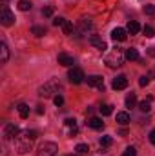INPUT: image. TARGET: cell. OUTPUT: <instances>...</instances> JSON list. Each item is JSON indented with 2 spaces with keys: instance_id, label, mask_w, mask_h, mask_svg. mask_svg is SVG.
Segmentation results:
<instances>
[{
  "instance_id": "cell-9",
  "label": "cell",
  "mask_w": 155,
  "mask_h": 156,
  "mask_svg": "<svg viewBox=\"0 0 155 156\" xmlns=\"http://www.w3.org/2000/svg\"><path fill=\"white\" fill-rule=\"evenodd\" d=\"M112 87H113L115 91H122V89H126V87H128V78L124 76V75H119L117 78H113Z\"/></svg>"
},
{
  "instance_id": "cell-20",
  "label": "cell",
  "mask_w": 155,
  "mask_h": 156,
  "mask_svg": "<svg viewBox=\"0 0 155 156\" xmlns=\"http://www.w3.org/2000/svg\"><path fill=\"white\" fill-rule=\"evenodd\" d=\"M135 105H137V96L131 93V94H128V96H126V107H130V109H131V107H135Z\"/></svg>"
},
{
  "instance_id": "cell-40",
  "label": "cell",
  "mask_w": 155,
  "mask_h": 156,
  "mask_svg": "<svg viewBox=\"0 0 155 156\" xmlns=\"http://www.w3.org/2000/svg\"><path fill=\"white\" fill-rule=\"evenodd\" d=\"M2 2H4V4H6V2H7V0H2Z\"/></svg>"
},
{
  "instance_id": "cell-16",
  "label": "cell",
  "mask_w": 155,
  "mask_h": 156,
  "mask_svg": "<svg viewBox=\"0 0 155 156\" xmlns=\"http://www.w3.org/2000/svg\"><path fill=\"white\" fill-rule=\"evenodd\" d=\"M126 31H128L130 35H137V33L141 31V26H139V22H137V20H130V22H128V27H126Z\"/></svg>"
},
{
  "instance_id": "cell-10",
  "label": "cell",
  "mask_w": 155,
  "mask_h": 156,
  "mask_svg": "<svg viewBox=\"0 0 155 156\" xmlns=\"http://www.w3.org/2000/svg\"><path fill=\"white\" fill-rule=\"evenodd\" d=\"M57 62H59L60 66H64V67H71V66L75 64L73 56H70V55H66V53H60V55L57 56Z\"/></svg>"
},
{
  "instance_id": "cell-4",
  "label": "cell",
  "mask_w": 155,
  "mask_h": 156,
  "mask_svg": "<svg viewBox=\"0 0 155 156\" xmlns=\"http://www.w3.org/2000/svg\"><path fill=\"white\" fill-rule=\"evenodd\" d=\"M59 153V145L53 142H42L37 149V156H57Z\"/></svg>"
},
{
  "instance_id": "cell-8",
  "label": "cell",
  "mask_w": 155,
  "mask_h": 156,
  "mask_svg": "<svg viewBox=\"0 0 155 156\" xmlns=\"http://www.w3.org/2000/svg\"><path fill=\"white\" fill-rule=\"evenodd\" d=\"M86 80H88V85H89V87L104 89V78L102 76H99V75H91V76H88Z\"/></svg>"
},
{
  "instance_id": "cell-13",
  "label": "cell",
  "mask_w": 155,
  "mask_h": 156,
  "mask_svg": "<svg viewBox=\"0 0 155 156\" xmlns=\"http://www.w3.org/2000/svg\"><path fill=\"white\" fill-rule=\"evenodd\" d=\"M86 125L91 127V129H95V131H100V129L104 127V122H102L100 118H97V116H91L88 122H86Z\"/></svg>"
},
{
  "instance_id": "cell-17",
  "label": "cell",
  "mask_w": 155,
  "mask_h": 156,
  "mask_svg": "<svg viewBox=\"0 0 155 156\" xmlns=\"http://www.w3.org/2000/svg\"><path fill=\"white\" fill-rule=\"evenodd\" d=\"M88 29H91V20L89 18H80L78 20V31L80 33H86Z\"/></svg>"
},
{
  "instance_id": "cell-21",
  "label": "cell",
  "mask_w": 155,
  "mask_h": 156,
  "mask_svg": "<svg viewBox=\"0 0 155 156\" xmlns=\"http://www.w3.org/2000/svg\"><path fill=\"white\" fill-rule=\"evenodd\" d=\"M100 113H102V116H110V115L113 113V105H110V104H102V105H100Z\"/></svg>"
},
{
  "instance_id": "cell-36",
  "label": "cell",
  "mask_w": 155,
  "mask_h": 156,
  "mask_svg": "<svg viewBox=\"0 0 155 156\" xmlns=\"http://www.w3.org/2000/svg\"><path fill=\"white\" fill-rule=\"evenodd\" d=\"M150 142H152V144L155 145V129L152 131V133H150Z\"/></svg>"
},
{
  "instance_id": "cell-2",
  "label": "cell",
  "mask_w": 155,
  "mask_h": 156,
  "mask_svg": "<svg viewBox=\"0 0 155 156\" xmlns=\"http://www.w3.org/2000/svg\"><path fill=\"white\" fill-rule=\"evenodd\" d=\"M124 51L120 49V47H115V49H112L110 53H108V56L104 58V64L108 66V67H112V69H115V67H120L122 66V62H124Z\"/></svg>"
},
{
  "instance_id": "cell-1",
  "label": "cell",
  "mask_w": 155,
  "mask_h": 156,
  "mask_svg": "<svg viewBox=\"0 0 155 156\" xmlns=\"http://www.w3.org/2000/svg\"><path fill=\"white\" fill-rule=\"evenodd\" d=\"M37 138V131H22L17 138H15V147L18 154H26L31 151V142Z\"/></svg>"
},
{
  "instance_id": "cell-22",
  "label": "cell",
  "mask_w": 155,
  "mask_h": 156,
  "mask_svg": "<svg viewBox=\"0 0 155 156\" xmlns=\"http://www.w3.org/2000/svg\"><path fill=\"white\" fill-rule=\"evenodd\" d=\"M31 33H33L35 37H44V35H46V27H44V26H33V27H31Z\"/></svg>"
},
{
  "instance_id": "cell-32",
  "label": "cell",
  "mask_w": 155,
  "mask_h": 156,
  "mask_svg": "<svg viewBox=\"0 0 155 156\" xmlns=\"http://www.w3.org/2000/svg\"><path fill=\"white\" fill-rule=\"evenodd\" d=\"M148 83H150V78L148 76H141L139 78V85H141V87H146Z\"/></svg>"
},
{
  "instance_id": "cell-39",
  "label": "cell",
  "mask_w": 155,
  "mask_h": 156,
  "mask_svg": "<svg viewBox=\"0 0 155 156\" xmlns=\"http://www.w3.org/2000/svg\"><path fill=\"white\" fill-rule=\"evenodd\" d=\"M64 156H77V154H64Z\"/></svg>"
},
{
  "instance_id": "cell-7",
  "label": "cell",
  "mask_w": 155,
  "mask_h": 156,
  "mask_svg": "<svg viewBox=\"0 0 155 156\" xmlns=\"http://www.w3.org/2000/svg\"><path fill=\"white\" fill-rule=\"evenodd\" d=\"M68 78H70V82H71V83H82L86 76H84L82 69H78V67H73V69L68 73Z\"/></svg>"
},
{
  "instance_id": "cell-31",
  "label": "cell",
  "mask_w": 155,
  "mask_h": 156,
  "mask_svg": "<svg viewBox=\"0 0 155 156\" xmlns=\"http://www.w3.org/2000/svg\"><path fill=\"white\" fill-rule=\"evenodd\" d=\"M122 156H137V151H135V147H128V149L122 153Z\"/></svg>"
},
{
  "instance_id": "cell-18",
  "label": "cell",
  "mask_w": 155,
  "mask_h": 156,
  "mask_svg": "<svg viewBox=\"0 0 155 156\" xmlns=\"http://www.w3.org/2000/svg\"><path fill=\"white\" fill-rule=\"evenodd\" d=\"M152 100H153L152 96H148L146 100H142V102L139 104V109H141L142 113H150V111H152Z\"/></svg>"
},
{
  "instance_id": "cell-28",
  "label": "cell",
  "mask_w": 155,
  "mask_h": 156,
  "mask_svg": "<svg viewBox=\"0 0 155 156\" xmlns=\"http://www.w3.org/2000/svg\"><path fill=\"white\" fill-rule=\"evenodd\" d=\"M62 31H64V35H71V33H73V24L66 20V24L62 26Z\"/></svg>"
},
{
  "instance_id": "cell-38",
  "label": "cell",
  "mask_w": 155,
  "mask_h": 156,
  "mask_svg": "<svg viewBox=\"0 0 155 156\" xmlns=\"http://www.w3.org/2000/svg\"><path fill=\"white\" fill-rule=\"evenodd\" d=\"M37 115H44V107H42V105L37 107Z\"/></svg>"
},
{
  "instance_id": "cell-26",
  "label": "cell",
  "mask_w": 155,
  "mask_h": 156,
  "mask_svg": "<svg viewBox=\"0 0 155 156\" xmlns=\"http://www.w3.org/2000/svg\"><path fill=\"white\" fill-rule=\"evenodd\" d=\"M99 144H100V147H110V145L113 144V138H112V136H102V138L99 140Z\"/></svg>"
},
{
  "instance_id": "cell-12",
  "label": "cell",
  "mask_w": 155,
  "mask_h": 156,
  "mask_svg": "<svg viewBox=\"0 0 155 156\" xmlns=\"http://www.w3.org/2000/svg\"><path fill=\"white\" fill-rule=\"evenodd\" d=\"M126 37H128V31L122 29V27H115V29L112 31V38L115 40V42H124Z\"/></svg>"
},
{
  "instance_id": "cell-11",
  "label": "cell",
  "mask_w": 155,
  "mask_h": 156,
  "mask_svg": "<svg viewBox=\"0 0 155 156\" xmlns=\"http://www.w3.org/2000/svg\"><path fill=\"white\" fill-rule=\"evenodd\" d=\"M89 44L93 45V47H97L99 51H106L108 49V45H106V42L100 38V37H97V35H93V37H89Z\"/></svg>"
},
{
  "instance_id": "cell-30",
  "label": "cell",
  "mask_w": 155,
  "mask_h": 156,
  "mask_svg": "<svg viewBox=\"0 0 155 156\" xmlns=\"http://www.w3.org/2000/svg\"><path fill=\"white\" fill-rule=\"evenodd\" d=\"M64 24H66V18H62V16H57V18L53 20V26H57V27H59V26L62 27Z\"/></svg>"
},
{
  "instance_id": "cell-33",
  "label": "cell",
  "mask_w": 155,
  "mask_h": 156,
  "mask_svg": "<svg viewBox=\"0 0 155 156\" xmlns=\"http://www.w3.org/2000/svg\"><path fill=\"white\" fill-rule=\"evenodd\" d=\"M53 102H55V105H57V107H60V105H62V104H64V98H62V96H60V94H57V96H55V98H53Z\"/></svg>"
},
{
  "instance_id": "cell-35",
  "label": "cell",
  "mask_w": 155,
  "mask_h": 156,
  "mask_svg": "<svg viewBox=\"0 0 155 156\" xmlns=\"http://www.w3.org/2000/svg\"><path fill=\"white\" fill-rule=\"evenodd\" d=\"M42 15H44V16H51V15H53V7H46V9H42Z\"/></svg>"
},
{
  "instance_id": "cell-25",
  "label": "cell",
  "mask_w": 155,
  "mask_h": 156,
  "mask_svg": "<svg viewBox=\"0 0 155 156\" xmlns=\"http://www.w3.org/2000/svg\"><path fill=\"white\" fill-rule=\"evenodd\" d=\"M18 9L20 11H29L31 9V2L29 0H18Z\"/></svg>"
},
{
  "instance_id": "cell-14",
  "label": "cell",
  "mask_w": 155,
  "mask_h": 156,
  "mask_svg": "<svg viewBox=\"0 0 155 156\" xmlns=\"http://www.w3.org/2000/svg\"><path fill=\"white\" fill-rule=\"evenodd\" d=\"M9 60V49H7V44L6 42H0V62L6 64Z\"/></svg>"
},
{
  "instance_id": "cell-15",
  "label": "cell",
  "mask_w": 155,
  "mask_h": 156,
  "mask_svg": "<svg viewBox=\"0 0 155 156\" xmlns=\"http://www.w3.org/2000/svg\"><path fill=\"white\" fill-rule=\"evenodd\" d=\"M124 56H126V60H130V62L141 60V58H139V51H137V49H133V47L126 49V51H124Z\"/></svg>"
},
{
  "instance_id": "cell-23",
  "label": "cell",
  "mask_w": 155,
  "mask_h": 156,
  "mask_svg": "<svg viewBox=\"0 0 155 156\" xmlns=\"http://www.w3.org/2000/svg\"><path fill=\"white\" fill-rule=\"evenodd\" d=\"M18 115H20V118H28L29 116V107L26 104H20L18 105Z\"/></svg>"
},
{
  "instance_id": "cell-24",
  "label": "cell",
  "mask_w": 155,
  "mask_h": 156,
  "mask_svg": "<svg viewBox=\"0 0 155 156\" xmlns=\"http://www.w3.org/2000/svg\"><path fill=\"white\" fill-rule=\"evenodd\" d=\"M142 33H144L146 38H153L155 37V29L152 27V26H144V27H142Z\"/></svg>"
},
{
  "instance_id": "cell-5",
  "label": "cell",
  "mask_w": 155,
  "mask_h": 156,
  "mask_svg": "<svg viewBox=\"0 0 155 156\" xmlns=\"http://www.w3.org/2000/svg\"><path fill=\"white\" fill-rule=\"evenodd\" d=\"M0 22H2V26H6V27H9V26L15 24V15L9 11L7 5H2V9H0Z\"/></svg>"
},
{
  "instance_id": "cell-19",
  "label": "cell",
  "mask_w": 155,
  "mask_h": 156,
  "mask_svg": "<svg viewBox=\"0 0 155 156\" xmlns=\"http://www.w3.org/2000/svg\"><path fill=\"white\" fill-rule=\"evenodd\" d=\"M117 123L128 125V123H130V115H128V113H117Z\"/></svg>"
},
{
  "instance_id": "cell-27",
  "label": "cell",
  "mask_w": 155,
  "mask_h": 156,
  "mask_svg": "<svg viewBox=\"0 0 155 156\" xmlns=\"http://www.w3.org/2000/svg\"><path fill=\"white\" fill-rule=\"evenodd\" d=\"M75 151H77V154H88L89 153V147L86 144H78L77 147H75Z\"/></svg>"
},
{
  "instance_id": "cell-37",
  "label": "cell",
  "mask_w": 155,
  "mask_h": 156,
  "mask_svg": "<svg viewBox=\"0 0 155 156\" xmlns=\"http://www.w3.org/2000/svg\"><path fill=\"white\" fill-rule=\"evenodd\" d=\"M148 55L150 56H155V47H148Z\"/></svg>"
},
{
  "instance_id": "cell-34",
  "label": "cell",
  "mask_w": 155,
  "mask_h": 156,
  "mask_svg": "<svg viewBox=\"0 0 155 156\" xmlns=\"http://www.w3.org/2000/svg\"><path fill=\"white\" fill-rule=\"evenodd\" d=\"M64 123H66L68 127H75V123H77V122H75V118H66V120H64Z\"/></svg>"
},
{
  "instance_id": "cell-3",
  "label": "cell",
  "mask_w": 155,
  "mask_h": 156,
  "mask_svg": "<svg viewBox=\"0 0 155 156\" xmlns=\"http://www.w3.org/2000/svg\"><path fill=\"white\" fill-rule=\"evenodd\" d=\"M59 91H60V82L53 78V80H47L44 85H40L39 94L44 96V98H49V96H57Z\"/></svg>"
},
{
  "instance_id": "cell-6",
  "label": "cell",
  "mask_w": 155,
  "mask_h": 156,
  "mask_svg": "<svg viewBox=\"0 0 155 156\" xmlns=\"http://www.w3.org/2000/svg\"><path fill=\"white\" fill-rule=\"evenodd\" d=\"M18 134H20V129H18L15 123H6V125H4L2 136H4L6 140H11V138H15V136H18Z\"/></svg>"
},
{
  "instance_id": "cell-29",
  "label": "cell",
  "mask_w": 155,
  "mask_h": 156,
  "mask_svg": "<svg viewBox=\"0 0 155 156\" xmlns=\"http://www.w3.org/2000/svg\"><path fill=\"white\" fill-rule=\"evenodd\" d=\"M144 13L150 15V16H153L155 15V5L153 4H146V5H144Z\"/></svg>"
}]
</instances>
